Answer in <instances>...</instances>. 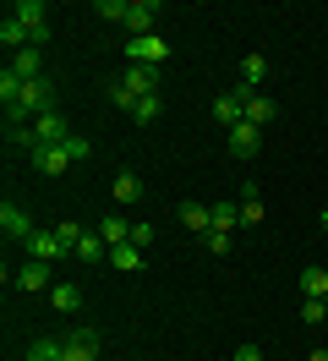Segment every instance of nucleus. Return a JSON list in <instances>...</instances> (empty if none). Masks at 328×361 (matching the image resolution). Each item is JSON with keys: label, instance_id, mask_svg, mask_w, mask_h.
<instances>
[{"label": "nucleus", "instance_id": "1", "mask_svg": "<svg viewBox=\"0 0 328 361\" xmlns=\"http://www.w3.org/2000/svg\"><path fill=\"white\" fill-rule=\"evenodd\" d=\"M159 0H131V11H126V33L131 39H148V33H159Z\"/></svg>", "mask_w": 328, "mask_h": 361}, {"label": "nucleus", "instance_id": "2", "mask_svg": "<svg viewBox=\"0 0 328 361\" xmlns=\"http://www.w3.org/2000/svg\"><path fill=\"white\" fill-rule=\"evenodd\" d=\"M0 230H6V241H22V247H28V241H33V219H28V208L6 197V203H0Z\"/></svg>", "mask_w": 328, "mask_h": 361}, {"label": "nucleus", "instance_id": "3", "mask_svg": "<svg viewBox=\"0 0 328 361\" xmlns=\"http://www.w3.org/2000/svg\"><path fill=\"white\" fill-rule=\"evenodd\" d=\"M246 93H252V88H241V82H236L230 93H219V99H214V121H219V126H241V121H246Z\"/></svg>", "mask_w": 328, "mask_h": 361}, {"label": "nucleus", "instance_id": "4", "mask_svg": "<svg viewBox=\"0 0 328 361\" xmlns=\"http://www.w3.org/2000/svg\"><path fill=\"white\" fill-rule=\"evenodd\" d=\"M126 55H131V66H164L170 44H164V33H148V39H131Z\"/></svg>", "mask_w": 328, "mask_h": 361}, {"label": "nucleus", "instance_id": "5", "mask_svg": "<svg viewBox=\"0 0 328 361\" xmlns=\"http://www.w3.org/2000/svg\"><path fill=\"white\" fill-rule=\"evenodd\" d=\"M11 279H17V290H44V295H49V285H55V263H39V257H28V263H22Z\"/></svg>", "mask_w": 328, "mask_h": 361}, {"label": "nucleus", "instance_id": "6", "mask_svg": "<svg viewBox=\"0 0 328 361\" xmlns=\"http://www.w3.org/2000/svg\"><path fill=\"white\" fill-rule=\"evenodd\" d=\"M28 164H33L39 176H66V170H71V154H66V142H55V148H33Z\"/></svg>", "mask_w": 328, "mask_h": 361}, {"label": "nucleus", "instance_id": "7", "mask_svg": "<svg viewBox=\"0 0 328 361\" xmlns=\"http://www.w3.org/2000/svg\"><path fill=\"white\" fill-rule=\"evenodd\" d=\"M121 88H126L131 99H148V93H159V66H126V71H121Z\"/></svg>", "mask_w": 328, "mask_h": 361}, {"label": "nucleus", "instance_id": "8", "mask_svg": "<svg viewBox=\"0 0 328 361\" xmlns=\"http://www.w3.org/2000/svg\"><path fill=\"white\" fill-rule=\"evenodd\" d=\"M28 257H39V263H61V257H71V252H66V241L55 235V230H33V241H28Z\"/></svg>", "mask_w": 328, "mask_h": 361}, {"label": "nucleus", "instance_id": "9", "mask_svg": "<svg viewBox=\"0 0 328 361\" xmlns=\"http://www.w3.org/2000/svg\"><path fill=\"white\" fill-rule=\"evenodd\" d=\"M33 137H39V148H55V142H66V137H71V126H66L61 110H49V115H39V121H33Z\"/></svg>", "mask_w": 328, "mask_h": 361}, {"label": "nucleus", "instance_id": "10", "mask_svg": "<svg viewBox=\"0 0 328 361\" xmlns=\"http://www.w3.org/2000/svg\"><path fill=\"white\" fill-rule=\"evenodd\" d=\"M49 307H55L61 317H77L83 312V290H77L71 279H55V285H49Z\"/></svg>", "mask_w": 328, "mask_h": 361}, {"label": "nucleus", "instance_id": "11", "mask_svg": "<svg viewBox=\"0 0 328 361\" xmlns=\"http://www.w3.org/2000/svg\"><path fill=\"white\" fill-rule=\"evenodd\" d=\"M6 11H11V17H22L33 33H49V6H44V0H11Z\"/></svg>", "mask_w": 328, "mask_h": 361}, {"label": "nucleus", "instance_id": "12", "mask_svg": "<svg viewBox=\"0 0 328 361\" xmlns=\"http://www.w3.org/2000/svg\"><path fill=\"white\" fill-rule=\"evenodd\" d=\"M0 44L17 55V49H28V44H33V27L22 23V17H11V11H6V17H0Z\"/></svg>", "mask_w": 328, "mask_h": 361}, {"label": "nucleus", "instance_id": "13", "mask_svg": "<svg viewBox=\"0 0 328 361\" xmlns=\"http://www.w3.org/2000/svg\"><path fill=\"white\" fill-rule=\"evenodd\" d=\"M262 148V132L252 126V121H241V126H230V154L236 159H252Z\"/></svg>", "mask_w": 328, "mask_h": 361}, {"label": "nucleus", "instance_id": "14", "mask_svg": "<svg viewBox=\"0 0 328 361\" xmlns=\"http://www.w3.org/2000/svg\"><path fill=\"white\" fill-rule=\"evenodd\" d=\"M6 66L17 71L22 82H33V77H44V49H39V44H28V49H17V55H11Z\"/></svg>", "mask_w": 328, "mask_h": 361}, {"label": "nucleus", "instance_id": "15", "mask_svg": "<svg viewBox=\"0 0 328 361\" xmlns=\"http://www.w3.org/2000/svg\"><path fill=\"white\" fill-rule=\"evenodd\" d=\"M274 115H279V104H274V99H268V93H246V121H252V126H274Z\"/></svg>", "mask_w": 328, "mask_h": 361}, {"label": "nucleus", "instance_id": "16", "mask_svg": "<svg viewBox=\"0 0 328 361\" xmlns=\"http://www.w3.org/2000/svg\"><path fill=\"white\" fill-rule=\"evenodd\" d=\"M181 225L192 230V235H208V230H214V214H208V203H181Z\"/></svg>", "mask_w": 328, "mask_h": 361}, {"label": "nucleus", "instance_id": "17", "mask_svg": "<svg viewBox=\"0 0 328 361\" xmlns=\"http://www.w3.org/2000/svg\"><path fill=\"white\" fill-rule=\"evenodd\" d=\"M241 225H262V192H257V180L241 186Z\"/></svg>", "mask_w": 328, "mask_h": 361}, {"label": "nucleus", "instance_id": "18", "mask_svg": "<svg viewBox=\"0 0 328 361\" xmlns=\"http://www.w3.org/2000/svg\"><path fill=\"white\" fill-rule=\"evenodd\" d=\"M22 361H66V339H33V345H28V356Z\"/></svg>", "mask_w": 328, "mask_h": 361}, {"label": "nucleus", "instance_id": "19", "mask_svg": "<svg viewBox=\"0 0 328 361\" xmlns=\"http://www.w3.org/2000/svg\"><path fill=\"white\" fill-rule=\"evenodd\" d=\"M262 77H268V55H241V88L257 93Z\"/></svg>", "mask_w": 328, "mask_h": 361}, {"label": "nucleus", "instance_id": "20", "mask_svg": "<svg viewBox=\"0 0 328 361\" xmlns=\"http://www.w3.org/2000/svg\"><path fill=\"white\" fill-rule=\"evenodd\" d=\"M301 295H312V301H328V269H301Z\"/></svg>", "mask_w": 328, "mask_h": 361}, {"label": "nucleus", "instance_id": "21", "mask_svg": "<svg viewBox=\"0 0 328 361\" xmlns=\"http://www.w3.org/2000/svg\"><path fill=\"white\" fill-rule=\"evenodd\" d=\"M99 235H104L109 247H126V241H131V219H121V214H109V219H99Z\"/></svg>", "mask_w": 328, "mask_h": 361}, {"label": "nucleus", "instance_id": "22", "mask_svg": "<svg viewBox=\"0 0 328 361\" xmlns=\"http://www.w3.org/2000/svg\"><path fill=\"white\" fill-rule=\"evenodd\" d=\"M109 192H115V203H137V197H142V180H137V170H121Z\"/></svg>", "mask_w": 328, "mask_h": 361}, {"label": "nucleus", "instance_id": "23", "mask_svg": "<svg viewBox=\"0 0 328 361\" xmlns=\"http://www.w3.org/2000/svg\"><path fill=\"white\" fill-rule=\"evenodd\" d=\"M77 257H83V263H99V257H109V241L99 230H87L83 241H77Z\"/></svg>", "mask_w": 328, "mask_h": 361}, {"label": "nucleus", "instance_id": "24", "mask_svg": "<svg viewBox=\"0 0 328 361\" xmlns=\"http://www.w3.org/2000/svg\"><path fill=\"white\" fill-rule=\"evenodd\" d=\"M109 263H115L121 274H137V269H142V247H131V241H126V247H109Z\"/></svg>", "mask_w": 328, "mask_h": 361}, {"label": "nucleus", "instance_id": "25", "mask_svg": "<svg viewBox=\"0 0 328 361\" xmlns=\"http://www.w3.org/2000/svg\"><path fill=\"white\" fill-rule=\"evenodd\" d=\"M208 214H214V230H224V235L241 225V203H208Z\"/></svg>", "mask_w": 328, "mask_h": 361}, {"label": "nucleus", "instance_id": "26", "mask_svg": "<svg viewBox=\"0 0 328 361\" xmlns=\"http://www.w3.org/2000/svg\"><path fill=\"white\" fill-rule=\"evenodd\" d=\"M159 110H164V99H159V93H148V99H137V104H131V121H137V126H153V121H159Z\"/></svg>", "mask_w": 328, "mask_h": 361}, {"label": "nucleus", "instance_id": "27", "mask_svg": "<svg viewBox=\"0 0 328 361\" xmlns=\"http://www.w3.org/2000/svg\"><path fill=\"white\" fill-rule=\"evenodd\" d=\"M93 11H99V17H104V23H126L131 0H99V6H93Z\"/></svg>", "mask_w": 328, "mask_h": 361}, {"label": "nucleus", "instance_id": "28", "mask_svg": "<svg viewBox=\"0 0 328 361\" xmlns=\"http://www.w3.org/2000/svg\"><path fill=\"white\" fill-rule=\"evenodd\" d=\"M323 317H328V301H312V295H301V323H312V329H317Z\"/></svg>", "mask_w": 328, "mask_h": 361}, {"label": "nucleus", "instance_id": "29", "mask_svg": "<svg viewBox=\"0 0 328 361\" xmlns=\"http://www.w3.org/2000/svg\"><path fill=\"white\" fill-rule=\"evenodd\" d=\"M55 235H61V241H66V252L77 257V241H83L87 230H83V225H71V219H66V225H55Z\"/></svg>", "mask_w": 328, "mask_h": 361}, {"label": "nucleus", "instance_id": "30", "mask_svg": "<svg viewBox=\"0 0 328 361\" xmlns=\"http://www.w3.org/2000/svg\"><path fill=\"white\" fill-rule=\"evenodd\" d=\"M66 154H71V164H83V159L93 154V142H87V137H77V132H71V137H66Z\"/></svg>", "mask_w": 328, "mask_h": 361}, {"label": "nucleus", "instance_id": "31", "mask_svg": "<svg viewBox=\"0 0 328 361\" xmlns=\"http://www.w3.org/2000/svg\"><path fill=\"white\" fill-rule=\"evenodd\" d=\"M131 247H142V252L153 247V225L148 219H131Z\"/></svg>", "mask_w": 328, "mask_h": 361}, {"label": "nucleus", "instance_id": "32", "mask_svg": "<svg viewBox=\"0 0 328 361\" xmlns=\"http://www.w3.org/2000/svg\"><path fill=\"white\" fill-rule=\"evenodd\" d=\"M197 241L214 252V257H224V252H230V235H224V230H208V235H197Z\"/></svg>", "mask_w": 328, "mask_h": 361}, {"label": "nucleus", "instance_id": "33", "mask_svg": "<svg viewBox=\"0 0 328 361\" xmlns=\"http://www.w3.org/2000/svg\"><path fill=\"white\" fill-rule=\"evenodd\" d=\"M109 104H115V110H126V115H131V104H137V99H131V93L121 88V82H115V88H109Z\"/></svg>", "mask_w": 328, "mask_h": 361}, {"label": "nucleus", "instance_id": "34", "mask_svg": "<svg viewBox=\"0 0 328 361\" xmlns=\"http://www.w3.org/2000/svg\"><path fill=\"white\" fill-rule=\"evenodd\" d=\"M230 361H262V350H257V345H236V356H230Z\"/></svg>", "mask_w": 328, "mask_h": 361}, {"label": "nucleus", "instance_id": "35", "mask_svg": "<svg viewBox=\"0 0 328 361\" xmlns=\"http://www.w3.org/2000/svg\"><path fill=\"white\" fill-rule=\"evenodd\" d=\"M306 361H328V350H323V345H317V350H312V356H306Z\"/></svg>", "mask_w": 328, "mask_h": 361}, {"label": "nucleus", "instance_id": "36", "mask_svg": "<svg viewBox=\"0 0 328 361\" xmlns=\"http://www.w3.org/2000/svg\"><path fill=\"white\" fill-rule=\"evenodd\" d=\"M317 230H323V235H328V208H323V214H317Z\"/></svg>", "mask_w": 328, "mask_h": 361}]
</instances>
